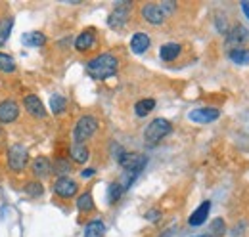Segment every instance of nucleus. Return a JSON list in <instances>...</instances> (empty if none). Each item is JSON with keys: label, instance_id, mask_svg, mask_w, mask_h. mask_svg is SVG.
<instances>
[{"label": "nucleus", "instance_id": "1", "mask_svg": "<svg viewBox=\"0 0 249 237\" xmlns=\"http://www.w3.org/2000/svg\"><path fill=\"white\" fill-rule=\"evenodd\" d=\"M117 69H119V59L109 52L100 54L87 61V73L94 81H106V79L113 77L117 73Z\"/></svg>", "mask_w": 249, "mask_h": 237}, {"label": "nucleus", "instance_id": "2", "mask_svg": "<svg viewBox=\"0 0 249 237\" xmlns=\"http://www.w3.org/2000/svg\"><path fill=\"white\" fill-rule=\"evenodd\" d=\"M171 132H173V124H171L167 118L157 117L146 126V130H144V140H146L150 146H154V144H159V142H161L165 136H169Z\"/></svg>", "mask_w": 249, "mask_h": 237}, {"label": "nucleus", "instance_id": "3", "mask_svg": "<svg viewBox=\"0 0 249 237\" xmlns=\"http://www.w3.org/2000/svg\"><path fill=\"white\" fill-rule=\"evenodd\" d=\"M98 130V118L92 115H83L77 120L75 130H73V140L75 144H85L87 140H90L94 132Z\"/></svg>", "mask_w": 249, "mask_h": 237}, {"label": "nucleus", "instance_id": "4", "mask_svg": "<svg viewBox=\"0 0 249 237\" xmlns=\"http://www.w3.org/2000/svg\"><path fill=\"white\" fill-rule=\"evenodd\" d=\"M128 16H130V2L128 0L117 2L115 10L107 17V25L111 29H121V27H124V23L128 21Z\"/></svg>", "mask_w": 249, "mask_h": 237}, {"label": "nucleus", "instance_id": "5", "mask_svg": "<svg viewBox=\"0 0 249 237\" xmlns=\"http://www.w3.org/2000/svg\"><path fill=\"white\" fill-rule=\"evenodd\" d=\"M27 161H29V155H27V149L23 146L16 144V146L10 148V151H8V165H10L12 170H16V172L23 170Z\"/></svg>", "mask_w": 249, "mask_h": 237}, {"label": "nucleus", "instance_id": "6", "mask_svg": "<svg viewBox=\"0 0 249 237\" xmlns=\"http://www.w3.org/2000/svg\"><path fill=\"white\" fill-rule=\"evenodd\" d=\"M220 117V111L217 107H197V109H192L188 113V118L192 122H197V124H207V122H213Z\"/></svg>", "mask_w": 249, "mask_h": 237}, {"label": "nucleus", "instance_id": "7", "mask_svg": "<svg viewBox=\"0 0 249 237\" xmlns=\"http://www.w3.org/2000/svg\"><path fill=\"white\" fill-rule=\"evenodd\" d=\"M52 189H54L56 195H60V197H63V199H69V197H73V195L77 193L79 186H77L75 180H71L69 176H60L56 182H54Z\"/></svg>", "mask_w": 249, "mask_h": 237}, {"label": "nucleus", "instance_id": "8", "mask_svg": "<svg viewBox=\"0 0 249 237\" xmlns=\"http://www.w3.org/2000/svg\"><path fill=\"white\" fill-rule=\"evenodd\" d=\"M248 40H249V31L244 25H240V23L234 25L232 29H228V33H226V46H230V48H240Z\"/></svg>", "mask_w": 249, "mask_h": 237}, {"label": "nucleus", "instance_id": "9", "mask_svg": "<svg viewBox=\"0 0 249 237\" xmlns=\"http://www.w3.org/2000/svg\"><path fill=\"white\" fill-rule=\"evenodd\" d=\"M18 117H19V105H18V102L4 100L0 103V122L10 124V122H14Z\"/></svg>", "mask_w": 249, "mask_h": 237}, {"label": "nucleus", "instance_id": "10", "mask_svg": "<svg viewBox=\"0 0 249 237\" xmlns=\"http://www.w3.org/2000/svg\"><path fill=\"white\" fill-rule=\"evenodd\" d=\"M142 17L152 25H161L165 21V14L161 12L159 4H146L142 8Z\"/></svg>", "mask_w": 249, "mask_h": 237}, {"label": "nucleus", "instance_id": "11", "mask_svg": "<svg viewBox=\"0 0 249 237\" xmlns=\"http://www.w3.org/2000/svg\"><path fill=\"white\" fill-rule=\"evenodd\" d=\"M209 210H211V201H203L199 207L196 208L194 212H192V216L188 218V224L192 226V228H197V226H201L205 220H207V216H209Z\"/></svg>", "mask_w": 249, "mask_h": 237}, {"label": "nucleus", "instance_id": "12", "mask_svg": "<svg viewBox=\"0 0 249 237\" xmlns=\"http://www.w3.org/2000/svg\"><path fill=\"white\" fill-rule=\"evenodd\" d=\"M94 44H96V33H94V29L83 31V33L75 38V48H77L79 52H87V50H90Z\"/></svg>", "mask_w": 249, "mask_h": 237}, {"label": "nucleus", "instance_id": "13", "mask_svg": "<svg viewBox=\"0 0 249 237\" xmlns=\"http://www.w3.org/2000/svg\"><path fill=\"white\" fill-rule=\"evenodd\" d=\"M25 109H27V113H31L33 117H38L42 118L46 115V109H44V105H42V102L38 100V96H35V94H29V96H25Z\"/></svg>", "mask_w": 249, "mask_h": 237}, {"label": "nucleus", "instance_id": "14", "mask_svg": "<svg viewBox=\"0 0 249 237\" xmlns=\"http://www.w3.org/2000/svg\"><path fill=\"white\" fill-rule=\"evenodd\" d=\"M150 36L146 33H134L132 38H130V50L134 54H144L148 48H150Z\"/></svg>", "mask_w": 249, "mask_h": 237}, {"label": "nucleus", "instance_id": "15", "mask_svg": "<svg viewBox=\"0 0 249 237\" xmlns=\"http://www.w3.org/2000/svg\"><path fill=\"white\" fill-rule=\"evenodd\" d=\"M180 52H182V46L178 42H167L159 48V58L163 61H175L180 56Z\"/></svg>", "mask_w": 249, "mask_h": 237}, {"label": "nucleus", "instance_id": "16", "mask_svg": "<svg viewBox=\"0 0 249 237\" xmlns=\"http://www.w3.org/2000/svg\"><path fill=\"white\" fill-rule=\"evenodd\" d=\"M31 169H33V174L36 178H44L52 172V163H50L46 157H36V159L33 161Z\"/></svg>", "mask_w": 249, "mask_h": 237}, {"label": "nucleus", "instance_id": "17", "mask_svg": "<svg viewBox=\"0 0 249 237\" xmlns=\"http://www.w3.org/2000/svg\"><path fill=\"white\" fill-rule=\"evenodd\" d=\"M69 155H71V159L75 161V163H87L89 161V157H90V151L89 148L85 146V144H73L71 149H69Z\"/></svg>", "mask_w": 249, "mask_h": 237}, {"label": "nucleus", "instance_id": "18", "mask_svg": "<svg viewBox=\"0 0 249 237\" xmlns=\"http://www.w3.org/2000/svg\"><path fill=\"white\" fill-rule=\"evenodd\" d=\"M21 42L25 44V46H29V48H38V46H44L46 44V36L42 34V33H25L23 36H21Z\"/></svg>", "mask_w": 249, "mask_h": 237}, {"label": "nucleus", "instance_id": "19", "mask_svg": "<svg viewBox=\"0 0 249 237\" xmlns=\"http://www.w3.org/2000/svg\"><path fill=\"white\" fill-rule=\"evenodd\" d=\"M154 107H156V100L154 98H146V100L136 102L134 113H136V117H146V115H150L154 111Z\"/></svg>", "mask_w": 249, "mask_h": 237}, {"label": "nucleus", "instance_id": "20", "mask_svg": "<svg viewBox=\"0 0 249 237\" xmlns=\"http://www.w3.org/2000/svg\"><path fill=\"white\" fill-rule=\"evenodd\" d=\"M228 58L232 59L234 63H238V65H249V48H244V46L232 48L228 52Z\"/></svg>", "mask_w": 249, "mask_h": 237}, {"label": "nucleus", "instance_id": "21", "mask_svg": "<svg viewBox=\"0 0 249 237\" xmlns=\"http://www.w3.org/2000/svg\"><path fill=\"white\" fill-rule=\"evenodd\" d=\"M104 232H106L104 222H102V220H92V222H89L87 228H85V237H102Z\"/></svg>", "mask_w": 249, "mask_h": 237}, {"label": "nucleus", "instance_id": "22", "mask_svg": "<svg viewBox=\"0 0 249 237\" xmlns=\"http://www.w3.org/2000/svg\"><path fill=\"white\" fill-rule=\"evenodd\" d=\"M77 208H79L81 212H90V210H94V199H92V195H90V191H85L83 195H79V199H77Z\"/></svg>", "mask_w": 249, "mask_h": 237}, {"label": "nucleus", "instance_id": "23", "mask_svg": "<svg viewBox=\"0 0 249 237\" xmlns=\"http://www.w3.org/2000/svg\"><path fill=\"white\" fill-rule=\"evenodd\" d=\"M12 27H14V19H12V17H4V19H0V48L6 44Z\"/></svg>", "mask_w": 249, "mask_h": 237}, {"label": "nucleus", "instance_id": "24", "mask_svg": "<svg viewBox=\"0 0 249 237\" xmlns=\"http://www.w3.org/2000/svg\"><path fill=\"white\" fill-rule=\"evenodd\" d=\"M65 107H67V100L63 98L62 94H54L52 98H50V109L56 113V115H60L65 111Z\"/></svg>", "mask_w": 249, "mask_h": 237}, {"label": "nucleus", "instance_id": "25", "mask_svg": "<svg viewBox=\"0 0 249 237\" xmlns=\"http://www.w3.org/2000/svg\"><path fill=\"white\" fill-rule=\"evenodd\" d=\"M123 193L124 191H123V187H121V184H119V182H111L109 187H107V201H109V203H115Z\"/></svg>", "mask_w": 249, "mask_h": 237}, {"label": "nucleus", "instance_id": "26", "mask_svg": "<svg viewBox=\"0 0 249 237\" xmlns=\"http://www.w3.org/2000/svg\"><path fill=\"white\" fill-rule=\"evenodd\" d=\"M0 71L2 73H14L16 71V61H14L12 56L0 52Z\"/></svg>", "mask_w": 249, "mask_h": 237}, {"label": "nucleus", "instance_id": "27", "mask_svg": "<svg viewBox=\"0 0 249 237\" xmlns=\"http://www.w3.org/2000/svg\"><path fill=\"white\" fill-rule=\"evenodd\" d=\"M42 191H44V187L40 186V182H29V184L25 186V193L31 195V197H40Z\"/></svg>", "mask_w": 249, "mask_h": 237}, {"label": "nucleus", "instance_id": "28", "mask_svg": "<svg viewBox=\"0 0 249 237\" xmlns=\"http://www.w3.org/2000/svg\"><path fill=\"white\" fill-rule=\"evenodd\" d=\"M211 232L217 234V236H222V234L226 232V224H224L222 218H215V220H213V224H211Z\"/></svg>", "mask_w": 249, "mask_h": 237}, {"label": "nucleus", "instance_id": "29", "mask_svg": "<svg viewBox=\"0 0 249 237\" xmlns=\"http://www.w3.org/2000/svg\"><path fill=\"white\" fill-rule=\"evenodd\" d=\"M159 8H161V12L165 14V17H169V16L177 10V2H173V0H169V2H161Z\"/></svg>", "mask_w": 249, "mask_h": 237}, {"label": "nucleus", "instance_id": "30", "mask_svg": "<svg viewBox=\"0 0 249 237\" xmlns=\"http://www.w3.org/2000/svg\"><path fill=\"white\" fill-rule=\"evenodd\" d=\"M146 218H148L150 222H157V220L161 218V210H157V208H152V210H148V212H146Z\"/></svg>", "mask_w": 249, "mask_h": 237}, {"label": "nucleus", "instance_id": "31", "mask_svg": "<svg viewBox=\"0 0 249 237\" xmlns=\"http://www.w3.org/2000/svg\"><path fill=\"white\" fill-rule=\"evenodd\" d=\"M215 23H217L218 33H222V34H226V33H228V25L224 23V17H222V16H218L217 21H215Z\"/></svg>", "mask_w": 249, "mask_h": 237}, {"label": "nucleus", "instance_id": "32", "mask_svg": "<svg viewBox=\"0 0 249 237\" xmlns=\"http://www.w3.org/2000/svg\"><path fill=\"white\" fill-rule=\"evenodd\" d=\"M94 174H96V170H94V169H85V170L81 172V176L83 178H90V176H94Z\"/></svg>", "mask_w": 249, "mask_h": 237}, {"label": "nucleus", "instance_id": "33", "mask_svg": "<svg viewBox=\"0 0 249 237\" xmlns=\"http://www.w3.org/2000/svg\"><path fill=\"white\" fill-rule=\"evenodd\" d=\"M240 6H242V12H244V16H246V17L249 19V2L246 0V2H242Z\"/></svg>", "mask_w": 249, "mask_h": 237}, {"label": "nucleus", "instance_id": "34", "mask_svg": "<svg viewBox=\"0 0 249 237\" xmlns=\"http://www.w3.org/2000/svg\"><path fill=\"white\" fill-rule=\"evenodd\" d=\"M203 237H215V236H203Z\"/></svg>", "mask_w": 249, "mask_h": 237}]
</instances>
